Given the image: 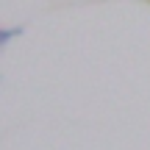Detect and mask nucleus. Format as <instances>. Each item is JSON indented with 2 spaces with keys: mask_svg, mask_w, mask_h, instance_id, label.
Wrapping results in <instances>:
<instances>
[{
  "mask_svg": "<svg viewBox=\"0 0 150 150\" xmlns=\"http://www.w3.org/2000/svg\"><path fill=\"white\" fill-rule=\"evenodd\" d=\"M22 31H25L22 25H17V28H0V47H3V45H8L11 39L22 36Z\"/></svg>",
  "mask_w": 150,
  "mask_h": 150,
  "instance_id": "nucleus-1",
  "label": "nucleus"
}]
</instances>
